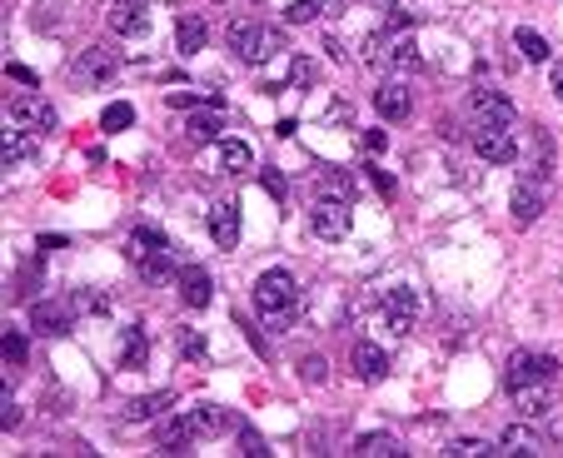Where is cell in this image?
<instances>
[{
    "label": "cell",
    "mask_w": 563,
    "mask_h": 458,
    "mask_svg": "<svg viewBox=\"0 0 563 458\" xmlns=\"http://www.w3.org/2000/svg\"><path fill=\"white\" fill-rule=\"evenodd\" d=\"M498 453H538V433L534 429H508L498 439Z\"/></svg>",
    "instance_id": "obj_31"
},
{
    "label": "cell",
    "mask_w": 563,
    "mask_h": 458,
    "mask_svg": "<svg viewBox=\"0 0 563 458\" xmlns=\"http://www.w3.org/2000/svg\"><path fill=\"white\" fill-rule=\"evenodd\" d=\"M364 169H369V179L379 185V195H394V179H389L384 169H379V165H364Z\"/></svg>",
    "instance_id": "obj_40"
},
{
    "label": "cell",
    "mask_w": 563,
    "mask_h": 458,
    "mask_svg": "<svg viewBox=\"0 0 563 458\" xmlns=\"http://www.w3.org/2000/svg\"><path fill=\"white\" fill-rule=\"evenodd\" d=\"M310 234L314 239H324V244H334V239H344L349 234V199L344 195H320L310 205Z\"/></svg>",
    "instance_id": "obj_4"
},
{
    "label": "cell",
    "mask_w": 563,
    "mask_h": 458,
    "mask_svg": "<svg viewBox=\"0 0 563 458\" xmlns=\"http://www.w3.org/2000/svg\"><path fill=\"white\" fill-rule=\"evenodd\" d=\"M474 130H518L514 100H504L498 90H474Z\"/></svg>",
    "instance_id": "obj_6"
},
{
    "label": "cell",
    "mask_w": 563,
    "mask_h": 458,
    "mask_svg": "<svg viewBox=\"0 0 563 458\" xmlns=\"http://www.w3.org/2000/svg\"><path fill=\"white\" fill-rule=\"evenodd\" d=\"M179 354H185V359H205L210 354L205 334H200V329H185V334H179Z\"/></svg>",
    "instance_id": "obj_33"
},
{
    "label": "cell",
    "mask_w": 563,
    "mask_h": 458,
    "mask_svg": "<svg viewBox=\"0 0 563 458\" xmlns=\"http://www.w3.org/2000/svg\"><path fill=\"white\" fill-rule=\"evenodd\" d=\"M189 423H195V433H205V439H215V433L230 429V419H225L220 403H195V409H189Z\"/></svg>",
    "instance_id": "obj_25"
},
{
    "label": "cell",
    "mask_w": 563,
    "mask_h": 458,
    "mask_svg": "<svg viewBox=\"0 0 563 458\" xmlns=\"http://www.w3.org/2000/svg\"><path fill=\"white\" fill-rule=\"evenodd\" d=\"M189 443H195V423H189V413H165L160 419V449L165 453H189Z\"/></svg>",
    "instance_id": "obj_19"
},
{
    "label": "cell",
    "mask_w": 563,
    "mask_h": 458,
    "mask_svg": "<svg viewBox=\"0 0 563 458\" xmlns=\"http://www.w3.org/2000/svg\"><path fill=\"white\" fill-rule=\"evenodd\" d=\"M225 40H230V56L244 60V66H264V60H274L284 50V36L260 25V20H230Z\"/></svg>",
    "instance_id": "obj_2"
},
{
    "label": "cell",
    "mask_w": 563,
    "mask_h": 458,
    "mask_svg": "<svg viewBox=\"0 0 563 458\" xmlns=\"http://www.w3.org/2000/svg\"><path fill=\"white\" fill-rule=\"evenodd\" d=\"M320 195H344L349 199V179L344 175H320Z\"/></svg>",
    "instance_id": "obj_39"
},
{
    "label": "cell",
    "mask_w": 563,
    "mask_h": 458,
    "mask_svg": "<svg viewBox=\"0 0 563 458\" xmlns=\"http://www.w3.org/2000/svg\"><path fill=\"white\" fill-rule=\"evenodd\" d=\"M414 319H419V294H414V290H389L384 294V324H389V334L404 339L414 329Z\"/></svg>",
    "instance_id": "obj_10"
},
{
    "label": "cell",
    "mask_w": 563,
    "mask_h": 458,
    "mask_svg": "<svg viewBox=\"0 0 563 458\" xmlns=\"http://www.w3.org/2000/svg\"><path fill=\"white\" fill-rule=\"evenodd\" d=\"M474 150H479V159H488V165H514L518 140H514V130H474Z\"/></svg>",
    "instance_id": "obj_12"
},
{
    "label": "cell",
    "mask_w": 563,
    "mask_h": 458,
    "mask_svg": "<svg viewBox=\"0 0 563 458\" xmlns=\"http://www.w3.org/2000/svg\"><path fill=\"white\" fill-rule=\"evenodd\" d=\"M189 140L195 145H205V140H220V130H225V120H220V95H210V110H200V115H189Z\"/></svg>",
    "instance_id": "obj_23"
},
{
    "label": "cell",
    "mask_w": 563,
    "mask_h": 458,
    "mask_svg": "<svg viewBox=\"0 0 563 458\" xmlns=\"http://www.w3.org/2000/svg\"><path fill=\"white\" fill-rule=\"evenodd\" d=\"M514 403L524 419H544L554 409V383H528V389H514Z\"/></svg>",
    "instance_id": "obj_22"
},
{
    "label": "cell",
    "mask_w": 563,
    "mask_h": 458,
    "mask_svg": "<svg viewBox=\"0 0 563 458\" xmlns=\"http://www.w3.org/2000/svg\"><path fill=\"white\" fill-rule=\"evenodd\" d=\"M179 300H185L189 309H205L210 300H215V280H210V270L185 264V270H179Z\"/></svg>",
    "instance_id": "obj_14"
},
{
    "label": "cell",
    "mask_w": 563,
    "mask_h": 458,
    "mask_svg": "<svg viewBox=\"0 0 563 458\" xmlns=\"http://www.w3.org/2000/svg\"><path fill=\"white\" fill-rule=\"evenodd\" d=\"M364 150H369V155H379V150H384V135L369 130V135H364Z\"/></svg>",
    "instance_id": "obj_43"
},
{
    "label": "cell",
    "mask_w": 563,
    "mask_h": 458,
    "mask_svg": "<svg viewBox=\"0 0 563 458\" xmlns=\"http://www.w3.org/2000/svg\"><path fill=\"white\" fill-rule=\"evenodd\" d=\"M514 46H518V56L534 60V66H544V60H548V40L538 36V30H514Z\"/></svg>",
    "instance_id": "obj_28"
},
{
    "label": "cell",
    "mask_w": 563,
    "mask_h": 458,
    "mask_svg": "<svg viewBox=\"0 0 563 458\" xmlns=\"http://www.w3.org/2000/svg\"><path fill=\"white\" fill-rule=\"evenodd\" d=\"M374 110L384 115V120H409L414 100H409V90H404L399 80H389V85H379V90H374Z\"/></svg>",
    "instance_id": "obj_21"
},
{
    "label": "cell",
    "mask_w": 563,
    "mask_h": 458,
    "mask_svg": "<svg viewBox=\"0 0 563 458\" xmlns=\"http://www.w3.org/2000/svg\"><path fill=\"white\" fill-rule=\"evenodd\" d=\"M169 403H175V393L160 389V393H145V399H135L130 409H125V423H145V419H165Z\"/></svg>",
    "instance_id": "obj_24"
},
{
    "label": "cell",
    "mask_w": 563,
    "mask_h": 458,
    "mask_svg": "<svg viewBox=\"0 0 563 458\" xmlns=\"http://www.w3.org/2000/svg\"><path fill=\"white\" fill-rule=\"evenodd\" d=\"M254 309H260L264 329H274V334H284V329L300 319V284H294V274L284 270H264L260 280H254Z\"/></svg>",
    "instance_id": "obj_1"
},
{
    "label": "cell",
    "mask_w": 563,
    "mask_h": 458,
    "mask_svg": "<svg viewBox=\"0 0 563 458\" xmlns=\"http://www.w3.org/2000/svg\"><path fill=\"white\" fill-rule=\"evenodd\" d=\"M558 379V359H548V354H514L508 359V369H504V389L514 393V389H528V383H554Z\"/></svg>",
    "instance_id": "obj_5"
},
{
    "label": "cell",
    "mask_w": 563,
    "mask_h": 458,
    "mask_svg": "<svg viewBox=\"0 0 563 458\" xmlns=\"http://www.w3.org/2000/svg\"><path fill=\"white\" fill-rule=\"evenodd\" d=\"M389 66H394V70H419V66H424L419 46H414L409 36H399L394 46H389Z\"/></svg>",
    "instance_id": "obj_29"
},
{
    "label": "cell",
    "mask_w": 563,
    "mask_h": 458,
    "mask_svg": "<svg viewBox=\"0 0 563 458\" xmlns=\"http://www.w3.org/2000/svg\"><path fill=\"white\" fill-rule=\"evenodd\" d=\"M554 95H558V100H563V60H558V66H554Z\"/></svg>",
    "instance_id": "obj_44"
},
{
    "label": "cell",
    "mask_w": 563,
    "mask_h": 458,
    "mask_svg": "<svg viewBox=\"0 0 563 458\" xmlns=\"http://www.w3.org/2000/svg\"><path fill=\"white\" fill-rule=\"evenodd\" d=\"M354 374L364 383H384L389 379V354L379 344H354Z\"/></svg>",
    "instance_id": "obj_20"
},
{
    "label": "cell",
    "mask_w": 563,
    "mask_h": 458,
    "mask_svg": "<svg viewBox=\"0 0 563 458\" xmlns=\"http://www.w3.org/2000/svg\"><path fill=\"white\" fill-rule=\"evenodd\" d=\"M320 15V0H294L290 10H284V20H290V25H304V20H314Z\"/></svg>",
    "instance_id": "obj_34"
},
{
    "label": "cell",
    "mask_w": 563,
    "mask_h": 458,
    "mask_svg": "<svg viewBox=\"0 0 563 458\" xmlns=\"http://www.w3.org/2000/svg\"><path fill=\"white\" fill-rule=\"evenodd\" d=\"M0 349H5V364L10 369L26 364V334H20V329H5V344H0Z\"/></svg>",
    "instance_id": "obj_32"
},
{
    "label": "cell",
    "mask_w": 563,
    "mask_h": 458,
    "mask_svg": "<svg viewBox=\"0 0 563 458\" xmlns=\"http://www.w3.org/2000/svg\"><path fill=\"white\" fill-rule=\"evenodd\" d=\"M290 85H314V60L310 56H294L290 60Z\"/></svg>",
    "instance_id": "obj_35"
},
{
    "label": "cell",
    "mask_w": 563,
    "mask_h": 458,
    "mask_svg": "<svg viewBox=\"0 0 563 458\" xmlns=\"http://www.w3.org/2000/svg\"><path fill=\"white\" fill-rule=\"evenodd\" d=\"M0 423H5V429H15V423H20V409L10 399H0Z\"/></svg>",
    "instance_id": "obj_41"
},
{
    "label": "cell",
    "mask_w": 563,
    "mask_h": 458,
    "mask_svg": "<svg viewBox=\"0 0 563 458\" xmlns=\"http://www.w3.org/2000/svg\"><path fill=\"white\" fill-rule=\"evenodd\" d=\"M0 155H5V169L36 165V159H40V135H36V130H20V125H10V130H5V145H0Z\"/></svg>",
    "instance_id": "obj_13"
},
{
    "label": "cell",
    "mask_w": 563,
    "mask_h": 458,
    "mask_svg": "<svg viewBox=\"0 0 563 458\" xmlns=\"http://www.w3.org/2000/svg\"><path fill=\"white\" fill-rule=\"evenodd\" d=\"M205 40H210V20L195 15V10H185V15L175 20V46H179V56H200V50H205Z\"/></svg>",
    "instance_id": "obj_16"
},
{
    "label": "cell",
    "mask_w": 563,
    "mask_h": 458,
    "mask_svg": "<svg viewBox=\"0 0 563 458\" xmlns=\"http://www.w3.org/2000/svg\"><path fill=\"white\" fill-rule=\"evenodd\" d=\"M240 449L250 453V458H264V453H270V449H264V439H260L254 429H240Z\"/></svg>",
    "instance_id": "obj_37"
},
{
    "label": "cell",
    "mask_w": 563,
    "mask_h": 458,
    "mask_svg": "<svg viewBox=\"0 0 563 458\" xmlns=\"http://www.w3.org/2000/svg\"><path fill=\"white\" fill-rule=\"evenodd\" d=\"M354 453H359V458H399L404 449H399L394 433H359V439H354Z\"/></svg>",
    "instance_id": "obj_26"
},
{
    "label": "cell",
    "mask_w": 563,
    "mask_h": 458,
    "mask_svg": "<svg viewBox=\"0 0 563 458\" xmlns=\"http://www.w3.org/2000/svg\"><path fill=\"white\" fill-rule=\"evenodd\" d=\"M115 359H120V369H145V364H150V339H145V329H140V324L120 329Z\"/></svg>",
    "instance_id": "obj_17"
},
{
    "label": "cell",
    "mask_w": 563,
    "mask_h": 458,
    "mask_svg": "<svg viewBox=\"0 0 563 458\" xmlns=\"http://www.w3.org/2000/svg\"><path fill=\"white\" fill-rule=\"evenodd\" d=\"M210 234H215L220 249H235V244H240V205L220 199V205L210 209Z\"/></svg>",
    "instance_id": "obj_18"
},
{
    "label": "cell",
    "mask_w": 563,
    "mask_h": 458,
    "mask_svg": "<svg viewBox=\"0 0 563 458\" xmlns=\"http://www.w3.org/2000/svg\"><path fill=\"white\" fill-rule=\"evenodd\" d=\"M130 260H135V270L145 274L150 284H160L175 274V254H169V239L160 229H150V225H140L130 234Z\"/></svg>",
    "instance_id": "obj_3"
},
{
    "label": "cell",
    "mask_w": 563,
    "mask_h": 458,
    "mask_svg": "<svg viewBox=\"0 0 563 458\" xmlns=\"http://www.w3.org/2000/svg\"><path fill=\"white\" fill-rule=\"evenodd\" d=\"M115 70H120V60H115L110 50H100V46H90L85 56L70 60V80L85 85V90H95V85H110Z\"/></svg>",
    "instance_id": "obj_7"
},
{
    "label": "cell",
    "mask_w": 563,
    "mask_h": 458,
    "mask_svg": "<svg viewBox=\"0 0 563 458\" xmlns=\"http://www.w3.org/2000/svg\"><path fill=\"white\" fill-rule=\"evenodd\" d=\"M544 199H548V179L524 175V179H518V189H514V219H518V225H534V219L544 215Z\"/></svg>",
    "instance_id": "obj_11"
},
{
    "label": "cell",
    "mask_w": 563,
    "mask_h": 458,
    "mask_svg": "<svg viewBox=\"0 0 563 458\" xmlns=\"http://www.w3.org/2000/svg\"><path fill=\"white\" fill-rule=\"evenodd\" d=\"M300 379H304V383H324V379H329V364H324V359H314V354H310V359H304V364H300Z\"/></svg>",
    "instance_id": "obj_36"
},
{
    "label": "cell",
    "mask_w": 563,
    "mask_h": 458,
    "mask_svg": "<svg viewBox=\"0 0 563 458\" xmlns=\"http://www.w3.org/2000/svg\"><path fill=\"white\" fill-rule=\"evenodd\" d=\"M220 165H225L230 175H244V169L254 165V150H250V140H225V145H220Z\"/></svg>",
    "instance_id": "obj_27"
},
{
    "label": "cell",
    "mask_w": 563,
    "mask_h": 458,
    "mask_svg": "<svg viewBox=\"0 0 563 458\" xmlns=\"http://www.w3.org/2000/svg\"><path fill=\"white\" fill-rule=\"evenodd\" d=\"M110 30L115 36H145L150 30V15H145V0H115V10H110Z\"/></svg>",
    "instance_id": "obj_15"
},
{
    "label": "cell",
    "mask_w": 563,
    "mask_h": 458,
    "mask_svg": "<svg viewBox=\"0 0 563 458\" xmlns=\"http://www.w3.org/2000/svg\"><path fill=\"white\" fill-rule=\"evenodd\" d=\"M5 76H10V80H20V85H40V80H36V70H26V66H5Z\"/></svg>",
    "instance_id": "obj_42"
},
{
    "label": "cell",
    "mask_w": 563,
    "mask_h": 458,
    "mask_svg": "<svg viewBox=\"0 0 563 458\" xmlns=\"http://www.w3.org/2000/svg\"><path fill=\"white\" fill-rule=\"evenodd\" d=\"M135 125V110L125 100H115V105H105V115H100V130L105 135H120V130H130Z\"/></svg>",
    "instance_id": "obj_30"
},
{
    "label": "cell",
    "mask_w": 563,
    "mask_h": 458,
    "mask_svg": "<svg viewBox=\"0 0 563 458\" xmlns=\"http://www.w3.org/2000/svg\"><path fill=\"white\" fill-rule=\"evenodd\" d=\"M5 115H10V125H20V130H56L60 125V115H56V105H46L40 95H15V100L5 105Z\"/></svg>",
    "instance_id": "obj_8"
},
{
    "label": "cell",
    "mask_w": 563,
    "mask_h": 458,
    "mask_svg": "<svg viewBox=\"0 0 563 458\" xmlns=\"http://www.w3.org/2000/svg\"><path fill=\"white\" fill-rule=\"evenodd\" d=\"M30 329H36V334H50V339L70 334V329H76V304L36 300V304H30Z\"/></svg>",
    "instance_id": "obj_9"
},
{
    "label": "cell",
    "mask_w": 563,
    "mask_h": 458,
    "mask_svg": "<svg viewBox=\"0 0 563 458\" xmlns=\"http://www.w3.org/2000/svg\"><path fill=\"white\" fill-rule=\"evenodd\" d=\"M449 453H454V458H474V453H498V449H488V443H479V439H459Z\"/></svg>",
    "instance_id": "obj_38"
}]
</instances>
